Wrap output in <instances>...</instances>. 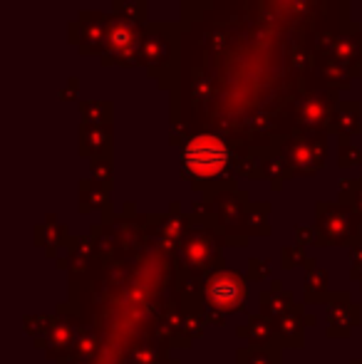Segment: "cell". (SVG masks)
I'll use <instances>...</instances> for the list:
<instances>
[{
    "mask_svg": "<svg viewBox=\"0 0 362 364\" xmlns=\"http://www.w3.org/2000/svg\"><path fill=\"white\" fill-rule=\"evenodd\" d=\"M228 164V149L218 136H196L183 149V166L193 178H216Z\"/></svg>",
    "mask_w": 362,
    "mask_h": 364,
    "instance_id": "cell-1",
    "label": "cell"
},
{
    "mask_svg": "<svg viewBox=\"0 0 362 364\" xmlns=\"http://www.w3.org/2000/svg\"><path fill=\"white\" fill-rule=\"evenodd\" d=\"M206 297L213 307H221V310H238L246 300V285L238 275L223 273L208 283Z\"/></svg>",
    "mask_w": 362,
    "mask_h": 364,
    "instance_id": "cell-2",
    "label": "cell"
}]
</instances>
